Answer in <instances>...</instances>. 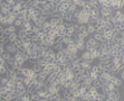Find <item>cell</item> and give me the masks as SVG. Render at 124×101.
<instances>
[{
	"mask_svg": "<svg viewBox=\"0 0 124 101\" xmlns=\"http://www.w3.org/2000/svg\"><path fill=\"white\" fill-rule=\"evenodd\" d=\"M21 0H16V2H20Z\"/></svg>",
	"mask_w": 124,
	"mask_h": 101,
	"instance_id": "cell-29",
	"label": "cell"
},
{
	"mask_svg": "<svg viewBox=\"0 0 124 101\" xmlns=\"http://www.w3.org/2000/svg\"><path fill=\"white\" fill-rule=\"evenodd\" d=\"M17 35H18V38H19V39H23V38L27 37V32L20 28V30L18 32V34H17Z\"/></svg>",
	"mask_w": 124,
	"mask_h": 101,
	"instance_id": "cell-15",
	"label": "cell"
},
{
	"mask_svg": "<svg viewBox=\"0 0 124 101\" xmlns=\"http://www.w3.org/2000/svg\"><path fill=\"white\" fill-rule=\"evenodd\" d=\"M8 76H6V75H2L1 76V80H0V84L1 85H6L7 84V82H8Z\"/></svg>",
	"mask_w": 124,
	"mask_h": 101,
	"instance_id": "cell-22",
	"label": "cell"
},
{
	"mask_svg": "<svg viewBox=\"0 0 124 101\" xmlns=\"http://www.w3.org/2000/svg\"><path fill=\"white\" fill-rule=\"evenodd\" d=\"M6 72H7L6 66H1V67H0V75H1V76L6 74Z\"/></svg>",
	"mask_w": 124,
	"mask_h": 101,
	"instance_id": "cell-26",
	"label": "cell"
},
{
	"mask_svg": "<svg viewBox=\"0 0 124 101\" xmlns=\"http://www.w3.org/2000/svg\"><path fill=\"white\" fill-rule=\"evenodd\" d=\"M7 3H8L9 6H10V7H11V8H12V7H14L15 5H16V0H10V1H8V2H7Z\"/></svg>",
	"mask_w": 124,
	"mask_h": 101,
	"instance_id": "cell-27",
	"label": "cell"
},
{
	"mask_svg": "<svg viewBox=\"0 0 124 101\" xmlns=\"http://www.w3.org/2000/svg\"><path fill=\"white\" fill-rule=\"evenodd\" d=\"M90 16H91V17H93V18H96V19H97L98 17H101L100 9H98V8H92V11H91Z\"/></svg>",
	"mask_w": 124,
	"mask_h": 101,
	"instance_id": "cell-10",
	"label": "cell"
},
{
	"mask_svg": "<svg viewBox=\"0 0 124 101\" xmlns=\"http://www.w3.org/2000/svg\"><path fill=\"white\" fill-rule=\"evenodd\" d=\"M113 10L111 7H103L101 6V10H100V14H101L102 17H106V16H110V15L113 14Z\"/></svg>",
	"mask_w": 124,
	"mask_h": 101,
	"instance_id": "cell-2",
	"label": "cell"
},
{
	"mask_svg": "<svg viewBox=\"0 0 124 101\" xmlns=\"http://www.w3.org/2000/svg\"><path fill=\"white\" fill-rule=\"evenodd\" d=\"M81 58L82 60H88V61H92L93 60L91 58V53L88 52V51H83V53L81 54Z\"/></svg>",
	"mask_w": 124,
	"mask_h": 101,
	"instance_id": "cell-11",
	"label": "cell"
},
{
	"mask_svg": "<svg viewBox=\"0 0 124 101\" xmlns=\"http://www.w3.org/2000/svg\"><path fill=\"white\" fill-rule=\"evenodd\" d=\"M5 51L10 53V54H15L18 51V48L15 43H7V44H5Z\"/></svg>",
	"mask_w": 124,
	"mask_h": 101,
	"instance_id": "cell-1",
	"label": "cell"
},
{
	"mask_svg": "<svg viewBox=\"0 0 124 101\" xmlns=\"http://www.w3.org/2000/svg\"><path fill=\"white\" fill-rule=\"evenodd\" d=\"M87 33L88 34H94L95 33V27H94V25H90V24H87Z\"/></svg>",
	"mask_w": 124,
	"mask_h": 101,
	"instance_id": "cell-19",
	"label": "cell"
},
{
	"mask_svg": "<svg viewBox=\"0 0 124 101\" xmlns=\"http://www.w3.org/2000/svg\"><path fill=\"white\" fill-rule=\"evenodd\" d=\"M8 39H9V42H10V43H15V42H16V40L18 39V35H17V33H11V34H9Z\"/></svg>",
	"mask_w": 124,
	"mask_h": 101,
	"instance_id": "cell-13",
	"label": "cell"
},
{
	"mask_svg": "<svg viewBox=\"0 0 124 101\" xmlns=\"http://www.w3.org/2000/svg\"><path fill=\"white\" fill-rule=\"evenodd\" d=\"M20 28L23 29V30H26V32H29V30H31V28H32V23L29 21V20H27V21L23 23V26H21Z\"/></svg>",
	"mask_w": 124,
	"mask_h": 101,
	"instance_id": "cell-5",
	"label": "cell"
},
{
	"mask_svg": "<svg viewBox=\"0 0 124 101\" xmlns=\"http://www.w3.org/2000/svg\"><path fill=\"white\" fill-rule=\"evenodd\" d=\"M93 37L95 38L97 42H106V39H105V37L103 36V33H94L93 34Z\"/></svg>",
	"mask_w": 124,
	"mask_h": 101,
	"instance_id": "cell-7",
	"label": "cell"
},
{
	"mask_svg": "<svg viewBox=\"0 0 124 101\" xmlns=\"http://www.w3.org/2000/svg\"><path fill=\"white\" fill-rule=\"evenodd\" d=\"M122 79L121 78H117V75H112V78H111L110 82L111 83H113L115 87H121L122 85Z\"/></svg>",
	"mask_w": 124,
	"mask_h": 101,
	"instance_id": "cell-3",
	"label": "cell"
},
{
	"mask_svg": "<svg viewBox=\"0 0 124 101\" xmlns=\"http://www.w3.org/2000/svg\"><path fill=\"white\" fill-rule=\"evenodd\" d=\"M84 1H87V0H84Z\"/></svg>",
	"mask_w": 124,
	"mask_h": 101,
	"instance_id": "cell-30",
	"label": "cell"
},
{
	"mask_svg": "<svg viewBox=\"0 0 124 101\" xmlns=\"http://www.w3.org/2000/svg\"><path fill=\"white\" fill-rule=\"evenodd\" d=\"M23 8V5H21L20 2H16V5H15L14 7H12V10H14V11H17V12H19L21 10V9Z\"/></svg>",
	"mask_w": 124,
	"mask_h": 101,
	"instance_id": "cell-14",
	"label": "cell"
},
{
	"mask_svg": "<svg viewBox=\"0 0 124 101\" xmlns=\"http://www.w3.org/2000/svg\"><path fill=\"white\" fill-rule=\"evenodd\" d=\"M78 10V7L76 6V5H74V3H69L68 6H67V12H69V14H74L75 11H77Z\"/></svg>",
	"mask_w": 124,
	"mask_h": 101,
	"instance_id": "cell-8",
	"label": "cell"
},
{
	"mask_svg": "<svg viewBox=\"0 0 124 101\" xmlns=\"http://www.w3.org/2000/svg\"><path fill=\"white\" fill-rule=\"evenodd\" d=\"M21 100L23 101H30L31 100V94H30L29 92H26L23 97H21Z\"/></svg>",
	"mask_w": 124,
	"mask_h": 101,
	"instance_id": "cell-18",
	"label": "cell"
},
{
	"mask_svg": "<svg viewBox=\"0 0 124 101\" xmlns=\"http://www.w3.org/2000/svg\"><path fill=\"white\" fill-rule=\"evenodd\" d=\"M77 32L78 33H81V34H83L85 37H88V33H87V26L86 25H79V27H78V29H77Z\"/></svg>",
	"mask_w": 124,
	"mask_h": 101,
	"instance_id": "cell-4",
	"label": "cell"
},
{
	"mask_svg": "<svg viewBox=\"0 0 124 101\" xmlns=\"http://www.w3.org/2000/svg\"><path fill=\"white\" fill-rule=\"evenodd\" d=\"M14 25L16 27H21V26H23V20H21V19H18V18H17V19L15 20Z\"/></svg>",
	"mask_w": 124,
	"mask_h": 101,
	"instance_id": "cell-25",
	"label": "cell"
},
{
	"mask_svg": "<svg viewBox=\"0 0 124 101\" xmlns=\"http://www.w3.org/2000/svg\"><path fill=\"white\" fill-rule=\"evenodd\" d=\"M49 23H50V25H52L53 27H55V26H57L58 24H57V19L56 18H53V17H49Z\"/></svg>",
	"mask_w": 124,
	"mask_h": 101,
	"instance_id": "cell-23",
	"label": "cell"
},
{
	"mask_svg": "<svg viewBox=\"0 0 124 101\" xmlns=\"http://www.w3.org/2000/svg\"><path fill=\"white\" fill-rule=\"evenodd\" d=\"M8 30H9V33L11 34V33H16L17 32V27L15 26V25H9L8 26Z\"/></svg>",
	"mask_w": 124,
	"mask_h": 101,
	"instance_id": "cell-24",
	"label": "cell"
},
{
	"mask_svg": "<svg viewBox=\"0 0 124 101\" xmlns=\"http://www.w3.org/2000/svg\"><path fill=\"white\" fill-rule=\"evenodd\" d=\"M23 84H25L26 87H28L29 84H30V82H31V78H30V76H23Z\"/></svg>",
	"mask_w": 124,
	"mask_h": 101,
	"instance_id": "cell-21",
	"label": "cell"
},
{
	"mask_svg": "<svg viewBox=\"0 0 124 101\" xmlns=\"http://www.w3.org/2000/svg\"><path fill=\"white\" fill-rule=\"evenodd\" d=\"M114 17H116V19L118 21H123L124 20V16H123V11H122V9H117L114 14Z\"/></svg>",
	"mask_w": 124,
	"mask_h": 101,
	"instance_id": "cell-9",
	"label": "cell"
},
{
	"mask_svg": "<svg viewBox=\"0 0 124 101\" xmlns=\"http://www.w3.org/2000/svg\"><path fill=\"white\" fill-rule=\"evenodd\" d=\"M66 48L68 49V52H69V53H73V54H78V49H77V47H76L75 43H73V44H69V45H67Z\"/></svg>",
	"mask_w": 124,
	"mask_h": 101,
	"instance_id": "cell-6",
	"label": "cell"
},
{
	"mask_svg": "<svg viewBox=\"0 0 124 101\" xmlns=\"http://www.w3.org/2000/svg\"><path fill=\"white\" fill-rule=\"evenodd\" d=\"M6 87L9 89H16V80L14 79H8V82H7Z\"/></svg>",
	"mask_w": 124,
	"mask_h": 101,
	"instance_id": "cell-12",
	"label": "cell"
},
{
	"mask_svg": "<svg viewBox=\"0 0 124 101\" xmlns=\"http://www.w3.org/2000/svg\"><path fill=\"white\" fill-rule=\"evenodd\" d=\"M1 56H2V58H3L5 61H8V60H10V58L12 57L11 54H10V53H8V52H6V51H5V52L1 54Z\"/></svg>",
	"mask_w": 124,
	"mask_h": 101,
	"instance_id": "cell-20",
	"label": "cell"
},
{
	"mask_svg": "<svg viewBox=\"0 0 124 101\" xmlns=\"http://www.w3.org/2000/svg\"><path fill=\"white\" fill-rule=\"evenodd\" d=\"M37 2H46V0H37Z\"/></svg>",
	"mask_w": 124,
	"mask_h": 101,
	"instance_id": "cell-28",
	"label": "cell"
},
{
	"mask_svg": "<svg viewBox=\"0 0 124 101\" xmlns=\"http://www.w3.org/2000/svg\"><path fill=\"white\" fill-rule=\"evenodd\" d=\"M106 24V21H105V19H104V17H98L97 19H96V25H98V26H104Z\"/></svg>",
	"mask_w": 124,
	"mask_h": 101,
	"instance_id": "cell-16",
	"label": "cell"
},
{
	"mask_svg": "<svg viewBox=\"0 0 124 101\" xmlns=\"http://www.w3.org/2000/svg\"><path fill=\"white\" fill-rule=\"evenodd\" d=\"M77 57H79V56H78V54H73V53H68V54H67V56H66V58L68 61H70V62H72V61H74L75 58H77Z\"/></svg>",
	"mask_w": 124,
	"mask_h": 101,
	"instance_id": "cell-17",
	"label": "cell"
}]
</instances>
